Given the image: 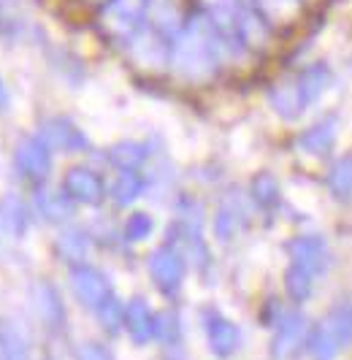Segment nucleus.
<instances>
[{
	"label": "nucleus",
	"instance_id": "obj_1",
	"mask_svg": "<svg viewBox=\"0 0 352 360\" xmlns=\"http://www.w3.org/2000/svg\"><path fill=\"white\" fill-rule=\"evenodd\" d=\"M352 342V304H339L331 314L306 336V347L315 360H334Z\"/></svg>",
	"mask_w": 352,
	"mask_h": 360
},
{
	"label": "nucleus",
	"instance_id": "obj_8",
	"mask_svg": "<svg viewBox=\"0 0 352 360\" xmlns=\"http://www.w3.org/2000/svg\"><path fill=\"white\" fill-rule=\"evenodd\" d=\"M49 149H60V152H76V149H84L87 141L84 136L79 133V127L73 125L65 117H54L46 120L41 125V136H38Z\"/></svg>",
	"mask_w": 352,
	"mask_h": 360
},
{
	"label": "nucleus",
	"instance_id": "obj_11",
	"mask_svg": "<svg viewBox=\"0 0 352 360\" xmlns=\"http://www.w3.org/2000/svg\"><path fill=\"white\" fill-rule=\"evenodd\" d=\"M0 225L6 228V233L8 236H22L27 233V228H30V209H27V203L19 198V195H3L0 198Z\"/></svg>",
	"mask_w": 352,
	"mask_h": 360
},
{
	"label": "nucleus",
	"instance_id": "obj_21",
	"mask_svg": "<svg viewBox=\"0 0 352 360\" xmlns=\"http://www.w3.org/2000/svg\"><path fill=\"white\" fill-rule=\"evenodd\" d=\"M152 231V219L146 214H133L130 217V222H127V228H125V233L127 238H133V241H139V238H146Z\"/></svg>",
	"mask_w": 352,
	"mask_h": 360
},
{
	"label": "nucleus",
	"instance_id": "obj_22",
	"mask_svg": "<svg viewBox=\"0 0 352 360\" xmlns=\"http://www.w3.org/2000/svg\"><path fill=\"white\" fill-rule=\"evenodd\" d=\"M8 36H17V17L11 14L8 6L0 3V38H8Z\"/></svg>",
	"mask_w": 352,
	"mask_h": 360
},
{
	"label": "nucleus",
	"instance_id": "obj_17",
	"mask_svg": "<svg viewBox=\"0 0 352 360\" xmlns=\"http://www.w3.org/2000/svg\"><path fill=\"white\" fill-rule=\"evenodd\" d=\"M95 317H98V325L103 328L106 333H117V330L122 328L125 307L114 295H108L106 301H101V304L95 307Z\"/></svg>",
	"mask_w": 352,
	"mask_h": 360
},
{
	"label": "nucleus",
	"instance_id": "obj_9",
	"mask_svg": "<svg viewBox=\"0 0 352 360\" xmlns=\"http://www.w3.org/2000/svg\"><path fill=\"white\" fill-rule=\"evenodd\" d=\"M122 325L127 328L130 339L136 344H146L155 336V314H152V309H149V304L144 298H133L125 307Z\"/></svg>",
	"mask_w": 352,
	"mask_h": 360
},
{
	"label": "nucleus",
	"instance_id": "obj_6",
	"mask_svg": "<svg viewBox=\"0 0 352 360\" xmlns=\"http://www.w3.org/2000/svg\"><path fill=\"white\" fill-rule=\"evenodd\" d=\"M149 274H152V282L158 285L160 292L171 295L179 290L182 279H184V263L174 250H158L149 260Z\"/></svg>",
	"mask_w": 352,
	"mask_h": 360
},
{
	"label": "nucleus",
	"instance_id": "obj_10",
	"mask_svg": "<svg viewBox=\"0 0 352 360\" xmlns=\"http://www.w3.org/2000/svg\"><path fill=\"white\" fill-rule=\"evenodd\" d=\"M65 193L70 200L98 203L103 198V184L89 168H70L68 176H65Z\"/></svg>",
	"mask_w": 352,
	"mask_h": 360
},
{
	"label": "nucleus",
	"instance_id": "obj_24",
	"mask_svg": "<svg viewBox=\"0 0 352 360\" xmlns=\"http://www.w3.org/2000/svg\"><path fill=\"white\" fill-rule=\"evenodd\" d=\"M0 3H3V6H8V8H11V6H14V3H19V0H0Z\"/></svg>",
	"mask_w": 352,
	"mask_h": 360
},
{
	"label": "nucleus",
	"instance_id": "obj_19",
	"mask_svg": "<svg viewBox=\"0 0 352 360\" xmlns=\"http://www.w3.org/2000/svg\"><path fill=\"white\" fill-rule=\"evenodd\" d=\"M141 190V181L133 176V174H122L120 179L114 181V198L120 200V203H127V200H133L139 195Z\"/></svg>",
	"mask_w": 352,
	"mask_h": 360
},
{
	"label": "nucleus",
	"instance_id": "obj_7",
	"mask_svg": "<svg viewBox=\"0 0 352 360\" xmlns=\"http://www.w3.org/2000/svg\"><path fill=\"white\" fill-rule=\"evenodd\" d=\"M30 295H33V307L38 320L46 325L49 330H63V325H65V307H63L57 290L49 282H35L33 288H30Z\"/></svg>",
	"mask_w": 352,
	"mask_h": 360
},
{
	"label": "nucleus",
	"instance_id": "obj_16",
	"mask_svg": "<svg viewBox=\"0 0 352 360\" xmlns=\"http://www.w3.org/2000/svg\"><path fill=\"white\" fill-rule=\"evenodd\" d=\"M155 336L165 347V352H171L174 347H182V323L174 311H165L155 317Z\"/></svg>",
	"mask_w": 352,
	"mask_h": 360
},
{
	"label": "nucleus",
	"instance_id": "obj_3",
	"mask_svg": "<svg viewBox=\"0 0 352 360\" xmlns=\"http://www.w3.org/2000/svg\"><path fill=\"white\" fill-rule=\"evenodd\" d=\"M203 328H206L209 349L217 358H230V355L239 352V347H241V330L236 328V323H230L228 317H222L217 311H209L206 320H203Z\"/></svg>",
	"mask_w": 352,
	"mask_h": 360
},
{
	"label": "nucleus",
	"instance_id": "obj_5",
	"mask_svg": "<svg viewBox=\"0 0 352 360\" xmlns=\"http://www.w3.org/2000/svg\"><path fill=\"white\" fill-rule=\"evenodd\" d=\"M306 342V317L298 311H284L277 323V336L271 344V352L277 358H290Z\"/></svg>",
	"mask_w": 352,
	"mask_h": 360
},
{
	"label": "nucleus",
	"instance_id": "obj_14",
	"mask_svg": "<svg viewBox=\"0 0 352 360\" xmlns=\"http://www.w3.org/2000/svg\"><path fill=\"white\" fill-rule=\"evenodd\" d=\"M54 250H57V255L63 260L79 263L87 255V236L82 233V231H63V233L57 236V241H54Z\"/></svg>",
	"mask_w": 352,
	"mask_h": 360
},
{
	"label": "nucleus",
	"instance_id": "obj_4",
	"mask_svg": "<svg viewBox=\"0 0 352 360\" xmlns=\"http://www.w3.org/2000/svg\"><path fill=\"white\" fill-rule=\"evenodd\" d=\"M70 288L76 292V298L89 309H95L101 301H106L111 295L108 279L98 269H89V266H76L73 269V274H70Z\"/></svg>",
	"mask_w": 352,
	"mask_h": 360
},
{
	"label": "nucleus",
	"instance_id": "obj_2",
	"mask_svg": "<svg viewBox=\"0 0 352 360\" xmlns=\"http://www.w3.org/2000/svg\"><path fill=\"white\" fill-rule=\"evenodd\" d=\"M14 160H17L19 174L27 181H33V184H41L49 176V171H52V152H49V146L44 144L41 139H33V136L19 141L17 152H14Z\"/></svg>",
	"mask_w": 352,
	"mask_h": 360
},
{
	"label": "nucleus",
	"instance_id": "obj_20",
	"mask_svg": "<svg viewBox=\"0 0 352 360\" xmlns=\"http://www.w3.org/2000/svg\"><path fill=\"white\" fill-rule=\"evenodd\" d=\"M73 355H76V360H114L111 349H108L106 344H98V342L79 344V347L73 349Z\"/></svg>",
	"mask_w": 352,
	"mask_h": 360
},
{
	"label": "nucleus",
	"instance_id": "obj_15",
	"mask_svg": "<svg viewBox=\"0 0 352 360\" xmlns=\"http://www.w3.org/2000/svg\"><path fill=\"white\" fill-rule=\"evenodd\" d=\"M0 360H27V342L17 325L0 328Z\"/></svg>",
	"mask_w": 352,
	"mask_h": 360
},
{
	"label": "nucleus",
	"instance_id": "obj_23",
	"mask_svg": "<svg viewBox=\"0 0 352 360\" xmlns=\"http://www.w3.org/2000/svg\"><path fill=\"white\" fill-rule=\"evenodd\" d=\"M11 103V95H8V87H6V82H3V76H0V111H6Z\"/></svg>",
	"mask_w": 352,
	"mask_h": 360
},
{
	"label": "nucleus",
	"instance_id": "obj_13",
	"mask_svg": "<svg viewBox=\"0 0 352 360\" xmlns=\"http://www.w3.org/2000/svg\"><path fill=\"white\" fill-rule=\"evenodd\" d=\"M290 252H293V266H298V269L309 271L312 276H315L317 271L322 269V244L315 241V238H298V241H293L290 244Z\"/></svg>",
	"mask_w": 352,
	"mask_h": 360
},
{
	"label": "nucleus",
	"instance_id": "obj_12",
	"mask_svg": "<svg viewBox=\"0 0 352 360\" xmlns=\"http://www.w3.org/2000/svg\"><path fill=\"white\" fill-rule=\"evenodd\" d=\"M70 198L65 190H52V187H44L35 193V212L44 217L46 222H65L70 217Z\"/></svg>",
	"mask_w": 352,
	"mask_h": 360
},
{
	"label": "nucleus",
	"instance_id": "obj_18",
	"mask_svg": "<svg viewBox=\"0 0 352 360\" xmlns=\"http://www.w3.org/2000/svg\"><path fill=\"white\" fill-rule=\"evenodd\" d=\"M312 282H315V276H312L309 271L298 269V266H290V269H287L284 288H287V295H290L293 301L303 304V301L312 295Z\"/></svg>",
	"mask_w": 352,
	"mask_h": 360
}]
</instances>
